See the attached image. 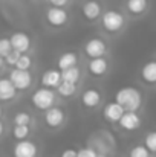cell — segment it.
Segmentation results:
<instances>
[{"label":"cell","mask_w":156,"mask_h":157,"mask_svg":"<svg viewBox=\"0 0 156 157\" xmlns=\"http://www.w3.org/2000/svg\"><path fill=\"white\" fill-rule=\"evenodd\" d=\"M130 157H149V150L144 147H136L130 151Z\"/></svg>","instance_id":"24"},{"label":"cell","mask_w":156,"mask_h":157,"mask_svg":"<svg viewBox=\"0 0 156 157\" xmlns=\"http://www.w3.org/2000/svg\"><path fill=\"white\" fill-rule=\"evenodd\" d=\"M2 64H3V59H2V56H0V67H2Z\"/></svg>","instance_id":"33"},{"label":"cell","mask_w":156,"mask_h":157,"mask_svg":"<svg viewBox=\"0 0 156 157\" xmlns=\"http://www.w3.org/2000/svg\"><path fill=\"white\" fill-rule=\"evenodd\" d=\"M60 79H61V75L57 70H49L42 76V82L46 87H57L60 84Z\"/></svg>","instance_id":"12"},{"label":"cell","mask_w":156,"mask_h":157,"mask_svg":"<svg viewBox=\"0 0 156 157\" xmlns=\"http://www.w3.org/2000/svg\"><path fill=\"white\" fill-rule=\"evenodd\" d=\"M89 69H90V72H92L94 75H103L104 72L107 70V63H106V59L101 58V56L94 58V59L90 61V64H89Z\"/></svg>","instance_id":"14"},{"label":"cell","mask_w":156,"mask_h":157,"mask_svg":"<svg viewBox=\"0 0 156 157\" xmlns=\"http://www.w3.org/2000/svg\"><path fill=\"white\" fill-rule=\"evenodd\" d=\"M127 6H129V9L132 12L139 14V12H142L147 8V0H129Z\"/></svg>","instance_id":"21"},{"label":"cell","mask_w":156,"mask_h":157,"mask_svg":"<svg viewBox=\"0 0 156 157\" xmlns=\"http://www.w3.org/2000/svg\"><path fill=\"white\" fill-rule=\"evenodd\" d=\"M61 75V79L63 81H67V82H77L78 81V78H80V70L75 67V66H70V67H67V69H63V73H60Z\"/></svg>","instance_id":"16"},{"label":"cell","mask_w":156,"mask_h":157,"mask_svg":"<svg viewBox=\"0 0 156 157\" xmlns=\"http://www.w3.org/2000/svg\"><path fill=\"white\" fill-rule=\"evenodd\" d=\"M116 102L122 107L124 111H136L141 105V95L136 89L126 87L116 93Z\"/></svg>","instance_id":"1"},{"label":"cell","mask_w":156,"mask_h":157,"mask_svg":"<svg viewBox=\"0 0 156 157\" xmlns=\"http://www.w3.org/2000/svg\"><path fill=\"white\" fill-rule=\"evenodd\" d=\"M57 87H58V92H60L63 96H70V95L75 93V84H74V82L60 81V84H58Z\"/></svg>","instance_id":"20"},{"label":"cell","mask_w":156,"mask_h":157,"mask_svg":"<svg viewBox=\"0 0 156 157\" xmlns=\"http://www.w3.org/2000/svg\"><path fill=\"white\" fill-rule=\"evenodd\" d=\"M32 102L37 108H42V110H46L54 104V92L49 89H40L34 93L32 96Z\"/></svg>","instance_id":"2"},{"label":"cell","mask_w":156,"mask_h":157,"mask_svg":"<svg viewBox=\"0 0 156 157\" xmlns=\"http://www.w3.org/2000/svg\"><path fill=\"white\" fill-rule=\"evenodd\" d=\"M100 11H101V8H100V5H98L97 2H87V3L83 6L84 15H86L87 18H90V20L97 18V17L100 15Z\"/></svg>","instance_id":"15"},{"label":"cell","mask_w":156,"mask_h":157,"mask_svg":"<svg viewBox=\"0 0 156 157\" xmlns=\"http://www.w3.org/2000/svg\"><path fill=\"white\" fill-rule=\"evenodd\" d=\"M97 157H104V156H97Z\"/></svg>","instance_id":"34"},{"label":"cell","mask_w":156,"mask_h":157,"mask_svg":"<svg viewBox=\"0 0 156 157\" xmlns=\"http://www.w3.org/2000/svg\"><path fill=\"white\" fill-rule=\"evenodd\" d=\"M15 124L17 125H28L29 124V116L26 113H18L15 116Z\"/></svg>","instance_id":"28"},{"label":"cell","mask_w":156,"mask_h":157,"mask_svg":"<svg viewBox=\"0 0 156 157\" xmlns=\"http://www.w3.org/2000/svg\"><path fill=\"white\" fill-rule=\"evenodd\" d=\"M48 20H49V23L54 25V26H61V25L66 23L67 14H66V11H63L60 6L51 8V9L48 11Z\"/></svg>","instance_id":"6"},{"label":"cell","mask_w":156,"mask_h":157,"mask_svg":"<svg viewBox=\"0 0 156 157\" xmlns=\"http://www.w3.org/2000/svg\"><path fill=\"white\" fill-rule=\"evenodd\" d=\"M20 55H22V53L18 52V51H15V49H11L9 52L6 53V63H8V64H15Z\"/></svg>","instance_id":"26"},{"label":"cell","mask_w":156,"mask_h":157,"mask_svg":"<svg viewBox=\"0 0 156 157\" xmlns=\"http://www.w3.org/2000/svg\"><path fill=\"white\" fill-rule=\"evenodd\" d=\"M28 133H29L28 125H17V127L14 128V136H15L17 139H25V137L28 136Z\"/></svg>","instance_id":"23"},{"label":"cell","mask_w":156,"mask_h":157,"mask_svg":"<svg viewBox=\"0 0 156 157\" xmlns=\"http://www.w3.org/2000/svg\"><path fill=\"white\" fill-rule=\"evenodd\" d=\"M122 113H124V110H122V107L118 104V102L109 104L106 107V110H104V116L109 121H119V117H121Z\"/></svg>","instance_id":"11"},{"label":"cell","mask_w":156,"mask_h":157,"mask_svg":"<svg viewBox=\"0 0 156 157\" xmlns=\"http://www.w3.org/2000/svg\"><path fill=\"white\" fill-rule=\"evenodd\" d=\"M75 63H77V55L75 53H64L58 59V67L60 69H67L70 66H75Z\"/></svg>","instance_id":"19"},{"label":"cell","mask_w":156,"mask_h":157,"mask_svg":"<svg viewBox=\"0 0 156 157\" xmlns=\"http://www.w3.org/2000/svg\"><path fill=\"white\" fill-rule=\"evenodd\" d=\"M14 154L15 157H35L37 147L32 142H20V144H17Z\"/></svg>","instance_id":"7"},{"label":"cell","mask_w":156,"mask_h":157,"mask_svg":"<svg viewBox=\"0 0 156 157\" xmlns=\"http://www.w3.org/2000/svg\"><path fill=\"white\" fill-rule=\"evenodd\" d=\"M14 66H15L17 69H20V70H28L29 66H31V58H29V56H23V55H20L18 59H17V63H15Z\"/></svg>","instance_id":"22"},{"label":"cell","mask_w":156,"mask_h":157,"mask_svg":"<svg viewBox=\"0 0 156 157\" xmlns=\"http://www.w3.org/2000/svg\"><path fill=\"white\" fill-rule=\"evenodd\" d=\"M0 114H2V110H0Z\"/></svg>","instance_id":"35"},{"label":"cell","mask_w":156,"mask_h":157,"mask_svg":"<svg viewBox=\"0 0 156 157\" xmlns=\"http://www.w3.org/2000/svg\"><path fill=\"white\" fill-rule=\"evenodd\" d=\"M9 43H11V48H12V49L18 51L20 53L26 52V51L29 49V37H28L26 34H22V32L14 34V35L11 37Z\"/></svg>","instance_id":"5"},{"label":"cell","mask_w":156,"mask_h":157,"mask_svg":"<svg viewBox=\"0 0 156 157\" xmlns=\"http://www.w3.org/2000/svg\"><path fill=\"white\" fill-rule=\"evenodd\" d=\"M86 52H87L89 56H92V58L103 56L104 52H106V44H104L101 40L94 38V40H90V41L86 44Z\"/></svg>","instance_id":"9"},{"label":"cell","mask_w":156,"mask_h":157,"mask_svg":"<svg viewBox=\"0 0 156 157\" xmlns=\"http://www.w3.org/2000/svg\"><path fill=\"white\" fill-rule=\"evenodd\" d=\"M77 157H97V154H95L94 150H90V148H84V150H81V151L77 153Z\"/></svg>","instance_id":"29"},{"label":"cell","mask_w":156,"mask_h":157,"mask_svg":"<svg viewBox=\"0 0 156 157\" xmlns=\"http://www.w3.org/2000/svg\"><path fill=\"white\" fill-rule=\"evenodd\" d=\"M146 145H147V150L149 151H156V134L155 133H150L146 139Z\"/></svg>","instance_id":"25"},{"label":"cell","mask_w":156,"mask_h":157,"mask_svg":"<svg viewBox=\"0 0 156 157\" xmlns=\"http://www.w3.org/2000/svg\"><path fill=\"white\" fill-rule=\"evenodd\" d=\"M83 102L87 107H95V105L100 102V93L97 90H87L84 95H83Z\"/></svg>","instance_id":"17"},{"label":"cell","mask_w":156,"mask_h":157,"mask_svg":"<svg viewBox=\"0 0 156 157\" xmlns=\"http://www.w3.org/2000/svg\"><path fill=\"white\" fill-rule=\"evenodd\" d=\"M9 81L12 82V86L15 89H26L29 87L31 84V75L28 70H20V69H15L11 72V76H9Z\"/></svg>","instance_id":"4"},{"label":"cell","mask_w":156,"mask_h":157,"mask_svg":"<svg viewBox=\"0 0 156 157\" xmlns=\"http://www.w3.org/2000/svg\"><path fill=\"white\" fill-rule=\"evenodd\" d=\"M2 131H3V125L0 124V134H2Z\"/></svg>","instance_id":"32"},{"label":"cell","mask_w":156,"mask_h":157,"mask_svg":"<svg viewBox=\"0 0 156 157\" xmlns=\"http://www.w3.org/2000/svg\"><path fill=\"white\" fill-rule=\"evenodd\" d=\"M14 95H15V87L12 86V82L9 79H0V99L8 101L14 98Z\"/></svg>","instance_id":"10"},{"label":"cell","mask_w":156,"mask_h":157,"mask_svg":"<svg viewBox=\"0 0 156 157\" xmlns=\"http://www.w3.org/2000/svg\"><path fill=\"white\" fill-rule=\"evenodd\" d=\"M142 76L146 81L149 82H155L156 81V63H149L144 66L142 69Z\"/></svg>","instance_id":"18"},{"label":"cell","mask_w":156,"mask_h":157,"mask_svg":"<svg viewBox=\"0 0 156 157\" xmlns=\"http://www.w3.org/2000/svg\"><path fill=\"white\" fill-rule=\"evenodd\" d=\"M46 122L51 127H57L63 122V111L60 108H49L46 113Z\"/></svg>","instance_id":"13"},{"label":"cell","mask_w":156,"mask_h":157,"mask_svg":"<svg viewBox=\"0 0 156 157\" xmlns=\"http://www.w3.org/2000/svg\"><path fill=\"white\" fill-rule=\"evenodd\" d=\"M122 23H124V18H122V15H121L119 12H116V11H107V12L104 14L103 25L109 32L118 31V29L122 26Z\"/></svg>","instance_id":"3"},{"label":"cell","mask_w":156,"mask_h":157,"mask_svg":"<svg viewBox=\"0 0 156 157\" xmlns=\"http://www.w3.org/2000/svg\"><path fill=\"white\" fill-rule=\"evenodd\" d=\"M51 3L55 5V6H63V5L67 3V0H51Z\"/></svg>","instance_id":"31"},{"label":"cell","mask_w":156,"mask_h":157,"mask_svg":"<svg viewBox=\"0 0 156 157\" xmlns=\"http://www.w3.org/2000/svg\"><path fill=\"white\" fill-rule=\"evenodd\" d=\"M119 124L127 130H135L139 127V117L135 111H124L119 117Z\"/></svg>","instance_id":"8"},{"label":"cell","mask_w":156,"mask_h":157,"mask_svg":"<svg viewBox=\"0 0 156 157\" xmlns=\"http://www.w3.org/2000/svg\"><path fill=\"white\" fill-rule=\"evenodd\" d=\"M12 48H11V43H9V40H6V38H2L0 40V56H6V53L9 52Z\"/></svg>","instance_id":"27"},{"label":"cell","mask_w":156,"mask_h":157,"mask_svg":"<svg viewBox=\"0 0 156 157\" xmlns=\"http://www.w3.org/2000/svg\"><path fill=\"white\" fill-rule=\"evenodd\" d=\"M63 157H77V153L74 150H67V151L63 153Z\"/></svg>","instance_id":"30"}]
</instances>
